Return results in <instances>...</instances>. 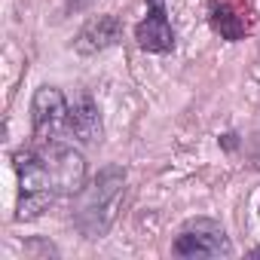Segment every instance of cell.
<instances>
[{"instance_id": "obj_7", "label": "cell", "mask_w": 260, "mask_h": 260, "mask_svg": "<svg viewBox=\"0 0 260 260\" xmlns=\"http://www.w3.org/2000/svg\"><path fill=\"white\" fill-rule=\"evenodd\" d=\"M122 37V25H119V19L116 16H95V19H89L83 28H80V34L74 37V49L80 52V55H98V52H104L107 46H113L116 40Z\"/></svg>"}, {"instance_id": "obj_8", "label": "cell", "mask_w": 260, "mask_h": 260, "mask_svg": "<svg viewBox=\"0 0 260 260\" xmlns=\"http://www.w3.org/2000/svg\"><path fill=\"white\" fill-rule=\"evenodd\" d=\"M68 132L77 135L83 144H95L101 138V113H98V104L92 95H80L74 104H71V113H68Z\"/></svg>"}, {"instance_id": "obj_5", "label": "cell", "mask_w": 260, "mask_h": 260, "mask_svg": "<svg viewBox=\"0 0 260 260\" xmlns=\"http://www.w3.org/2000/svg\"><path fill=\"white\" fill-rule=\"evenodd\" d=\"M257 22V13L251 0H211L208 7V25L220 40H245Z\"/></svg>"}, {"instance_id": "obj_4", "label": "cell", "mask_w": 260, "mask_h": 260, "mask_svg": "<svg viewBox=\"0 0 260 260\" xmlns=\"http://www.w3.org/2000/svg\"><path fill=\"white\" fill-rule=\"evenodd\" d=\"M68 113L71 104L64 101L61 89L55 86H40L31 101V125L37 141H52L58 132H68Z\"/></svg>"}, {"instance_id": "obj_3", "label": "cell", "mask_w": 260, "mask_h": 260, "mask_svg": "<svg viewBox=\"0 0 260 260\" xmlns=\"http://www.w3.org/2000/svg\"><path fill=\"white\" fill-rule=\"evenodd\" d=\"M172 251L178 257H226V254H233V245L217 220L193 217L181 226Z\"/></svg>"}, {"instance_id": "obj_1", "label": "cell", "mask_w": 260, "mask_h": 260, "mask_svg": "<svg viewBox=\"0 0 260 260\" xmlns=\"http://www.w3.org/2000/svg\"><path fill=\"white\" fill-rule=\"evenodd\" d=\"M19 211L16 220L40 217L58 196H77L86 187V159L71 144L40 141L31 150H19Z\"/></svg>"}, {"instance_id": "obj_2", "label": "cell", "mask_w": 260, "mask_h": 260, "mask_svg": "<svg viewBox=\"0 0 260 260\" xmlns=\"http://www.w3.org/2000/svg\"><path fill=\"white\" fill-rule=\"evenodd\" d=\"M125 190V169L104 166L74 199V226L86 239H104L116 220V208Z\"/></svg>"}, {"instance_id": "obj_6", "label": "cell", "mask_w": 260, "mask_h": 260, "mask_svg": "<svg viewBox=\"0 0 260 260\" xmlns=\"http://www.w3.org/2000/svg\"><path fill=\"white\" fill-rule=\"evenodd\" d=\"M147 4L150 10H147V19L138 22L135 28V40L144 52H169L175 46V31L166 16V0H147Z\"/></svg>"}]
</instances>
